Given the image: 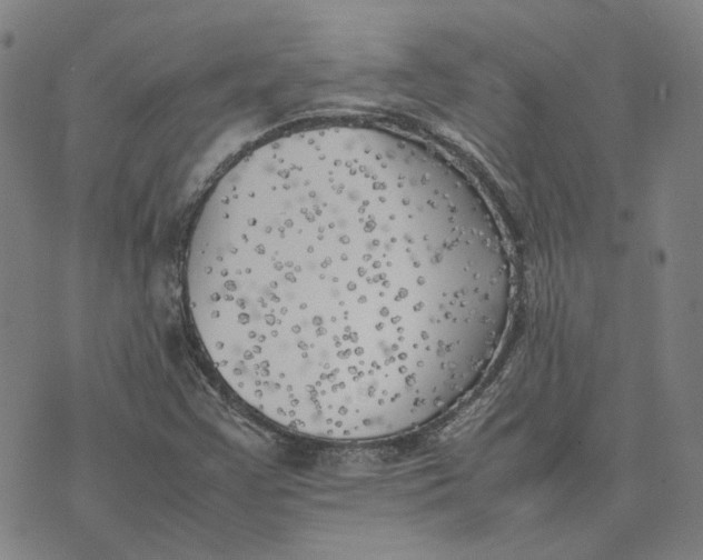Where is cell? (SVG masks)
Instances as JSON below:
<instances>
[{
    "label": "cell",
    "mask_w": 703,
    "mask_h": 560,
    "mask_svg": "<svg viewBox=\"0 0 703 560\" xmlns=\"http://www.w3.org/2000/svg\"><path fill=\"white\" fill-rule=\"evenodd\" d=\"M187 298L228 387L294 433L384 439L482 379L513 271L466 178L386 130L324 126L261 144L196 222Z\"/></svg>",
    "instance_id": "6da1fadb"
}]
</instances>
